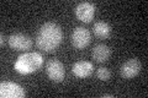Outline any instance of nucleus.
<instances>
[{
  "label": "nucleus",
  "mask_w": 148,
  "mask_h": 98,
  "mask_svg": "<svg viewBox=\"0 0 148 98\" xmlns=\"http://www.w3.org/2000/svg\"><path fill=\"white\" fill-rule=\"evenodd\" d=\"M62 28L54 22H46L40 27L36 37V45L46 53H52L62 42Z\"/></svg>",
  "instance_id": "obj_1"
},
{
  "label": "nucleus",
  "mask_w": 148,
  "mask_h": 98,
  "mask_svg": "<svg viewBox=\"0 0 148 98\" xmlns=\"http://www.w3.org/2000/svg\"><path fill=\"white\" fill-rule=\"evenodd\" d=\"M43 65V58L42 55L37 52H30L24 53L16 59L14 68L18 74L22 75H27V74H32L37 71L41 66Z\"/></svg>",
  "instance_id": "obj_2"
},
{
  "label": "nucleus",
  "mask_w": 148,
  "mask_h": 98,
  "mask_svg": "<svg viewBox=\"0 0 148 98\" xmlns=\"http://www.w3.org/2000/svg\"><path fill=\"white\" fill-rule=\"evenodd\" d=\"M46 74L49 77V80L54 82H62L66 76L64 65L58 59H51L46 64Z\"/></svg>",
  "instance_id": "obj_3"
},
{
  "label": "nucleus",
  "mask_w": 148,
  "mask_h": 98,
  "mask_svg": "<svg viewBox=\"0 0 148 98\" xmlns=\"http://www.w3.org/2000/svg\"><path fill=\"white\" fill-rule=\"evenodd\" d=\"M25 90L20 85L11 81H3L0 83V97L1 98H24Z\"/></svg>",
  "instance_id": "obj_4"
},
{
  "label": "nucleus",
  "mask_w": 148,
  "mask_h": 98,
  "mask_svg": "<svg viewBox=\"0 0 148 98\" xmlns=\"http://www.w3.org/2000/svg\"><path fill=\"white\" fill-rule=\"evenodd\" d=\"M90 39H91L90 32L89 30L84 28V27H75L71 36L72 44L77 49H84L85 47L89 45Z\"/></svg>",
  "instance_id": "obj_5"
},
{
  "label": "nucleus",
  "mask_w": 148,
  "mask_h": 98,
  "mask_svg": "<svg viewBox=\"0 0 148 98\" xmlns=\"http://www.w3.org/2000/svg\"><path fill=\"white\" fill-rule=\"evenodd\" d=\"M95 5L90 1H82L75 7V16L79 21L84 23H89L94 18L95 15Z\"/></svg>",
  "instance_id": "obj_6"
},
{
  "label": "nucleus",
  "mask_w": 148,
  "mask_h": 98,
  "mask_svg": "<svg viewBox=\"0 0 148 98\" xmlns=\"http://www.w3.org/2000/svg\"><path fill=\"white\" fill-rule=\"evenodd\" d=\"M34 41L25 33H12L9 37V45L15 50H29L31 49Z\"/></svg>",
  "instance_id": "obj_7"
},
{
  "label": "nucleus",
  "mask_w": 148,
  "mask_h": 98,
  "mask_svg": "<svg viewBox=\"0 0 148 98\" xmlns=\"http://www.w3.org/2000/svg\"><path fill=\"white\" fill-rule=\"evenodd\" d=\"M140 71H141V62L137 58H132L122 64L121 69H120V75L123 78H133L140 74Z\"/></svg>",
  "instance_id": "obj_8"
},
{
  "label": "nucleus",
  "mask_w": 148,
  "mask_h": 98,
  "mask_svg": "<svg viewBox=\"0 0 148 98\" xmlns=\"http://www.w3.org/2000/svg\"><path fill=\"white\" fill-rule=\"evenodd\" d=\"M92 71H94V65L86 60H79V62L74 63L72 66V72L77 77H88L91 75Z\"/></svg>",
  "instance_id": "obj_9"
},
{
  "label": "nucleus",
  "mask_w": 148,
  "mask_h": 98,
  "mask_svg": "<svg viewBox=\"0 0 148 98\" xmlns=\"http://www.w3.org/2000/svg\"><path fill=\"white\" fill-rule=\"evenodd\" d=\"M111 55V49L105 44H96L91 52V57L96 63H105Z\"/></svg>",
  "instance_id": "obj_10"
},
{
  "label": "nucleus",
  "mask_w": 148,
  "mask_h": 98,
  "mask_svg": "<svg viewBox=\"0 0 148 98\" xmlns=\"http://www.w3.org/2000/svg\"><path fill=\"white\" fill-rule=\"evenodd\" d=\"M94 33L95 36L100 37V38H108L111 34V26L108 22L104 21H98L94 23Z\"/></svg>",
  "instance_id": "obj_11"
},
{
  "label": "nucleus",
  "mask_w": 148,
  "mask_h": 98,
  "mask_svg": "<svg viewBox=\"0 0 148 98\" xmlns=\"http://www.w3.org/2000/svg\"><path fill=\"white\" fill-rule=\"evenodd\" d=\"M96 76H98V78L101 81H108L111 76V72L108 68H99L96 70Z\"/></svg>",
  "instance_id": "obj_12"
},
{
  "label": "nucleus",
  "mask_w": 148,
  "mask_h": 98,
  "mask_svg": "<svg viewBox=\"0 0 148 98\" xmlns=\"http://www.w3.org/2000/svg\"><path fill=\"white\" fill-rule=\"evenodd\" d=\"M0 37H1V41H0V44L4 45V43H5V37H4V33L0 34Z\"/></svg>",
  "instance_id": "obj_13"
}]
</instances>
